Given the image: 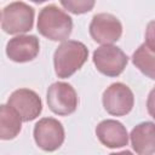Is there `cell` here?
<instances>
[{
    "mask_svg": "<svg viewBox=\"0 0 155 155\" xmlns=\"http://www.w3.org/2000/svg\"><path fill=\"white\" fill-rule=\"evenodd\" d=\"M87 47L76 40L63 41L54 51L53 65L56 75L61 79H68L76 73L87 61Z\"/></svg>",
    "mask_w": 155,
    "mask_h": 155,
    "instance_id": "6da1fadb",
    "label": "cell"
},
{
    "mask_svg": "<svg viewBox=\"0 0 155 155\" xmlns=\"http://www.w3.org/2000/svg\"><path fill=\"white\" fill-rule=\"evenodd\" d=\"M73 30V21L68 13L56 5L45 6L38 17V31L52 41H64Z\"/></svg>",
    "mask_w": 155,
    "mask_h": 155,
    "instance_id": "7a4b0ae2",
    "label": "cell"
},
{
    "mask_svg": "<svg viewBox=\"0 0 155 155\" xmlns=\"http://www.w3.org/2000/svg\"><path fill=\"white\" fill-rule=\"evenodd\" d=\"M34 15V8L28 4L23 1L11 2L1 12V28L11 35L27 33L33 29Z\"/></svg>",
    "mask_w": 155,
    "mask_h": 155,
    "instance_id": "3957f363",
    "label": "cell"
},
{
    "mask_svg": "<svg viewBox=\"0 0 155 155\" xmlns=\"http://www.w3.org/2000/svg\"><path fill=\"white\" fill-rule=\"evenodd\" d=\"M92 61L99 73L105 76H119L128 63V57L117 46L103 45L94 50Z\"/></svg>",
    "mask_w": 155,
    "mask_h": 155,
    "instance_id": "277c9868",
    "label": "cell"
},
{
    "mask_svg": "<svg viewBox=\"0 0 155 155\" xmlns=\"http://www.w3.org/2000/svg\"><path fill=\"white\" fill-rule=\"evenodd\" d=\"M46 99L50 110L61 116L73 114L76 110L79 103V98L74 87L70 84L63 81L54 82L48 87Z\"/></svg>",
    "mask_w": 155,
    "mask_h": 155,
    "instance_id": "5b68a950",
    "label": "cell"
},
{
    "mask_svg": "<svg viewBox=\"0 0 155 155\" xmlns=\"http://www.w3.org/2000/svg\"><path fill=\"white\" fill-rule=\"evenodd\" d=\"M102 102L107 113L114 116H124L132 110L134 96L127 85L114 82L103 92Z\"/></svg>",
    "mask_w": 155,
    "mask_h": 155,
    "instance_id": "8992f818",
    "label": "cell"
},
{
    "mask_svg": "<svg viewBox=\"0 0 155 155\" xmlns=\"http://www.w3.org/2000/svg\"><path fill=\"white\" fill-rule=\"evenodd\" d=\"M34 140L45 151L57 150L64 142V127L53 117H42L34 126Z\"/></svg>",
    "mask_w": 155,
    "mask_h": 155,
    "instance_id": "52a82bcc",
    "label": "cell"
},
{
    "mask_svg": "<svg viewBox=\"0 0 155 155\" xmlns=\"http://www.w3.org/2000/svg\"><path fill=\"white\" fill-rule=\"evenodd\" d=\"M91 38L101 45H113L122 34L121 22L111 13H97L90 23Z\"/></svg>",
    "mask_w": 155,
    "mask_h": 155,
    "instance_id": "ba28073f",
    "label": "cell"
},
{
    "mask_svg": "<svg viewBox=\"0 0 155 155\" xmlns=\"http://www.w3.org/2000/svg\"><path fill=\"white\" fill-rule=\"evenodd\" d=\"M7 104L13 107L22 120L28 122L36 119L42 111V102L39 94L29 88H18L11 93Z\"/></svg>",
    "mask_w": 155,
    "mask_h": 155,
    "instance_id": "9c48e42d",
    "label": "cell"
},
{
    "mask_svg": "<svg viewBox=\"0 0 155 155\" xmlns=\"http://www.w3.org/2000/svg\"><path fill=\"white\" fill-rule=\"evenodd\" d=\"M40 51L39 39L35 35H17L6 45L7 57L16 63H25L36 58Z\"/></svg>",
    "mask_w": 155,
    "mask_h": 155,
    "instance_id": "30bf717a",
    "label": "cell"
},
{
    "mask_svg": "<svg viewBox=\"0 0 155 155\" xmlns=\"http://www.w3.org/2000/svg\"><path fill=\"white\" fill-rule=\"evenodd\" d=\"M96 134L99 142L110 149L124 148L128 144V133L126 127L120 121L113 119L101 121L96 127Z\"/></svg>",
    "mask_w": 155,
    "mask_h": 155,
    "instance_id": "8fae6325",
    "label": "cell"
},
{
    "mask_svg": "<svg viewBox=\"0 0 155 155\" xmlns=\"http://www.w3.org/2000/svg\"><path fill=\"white\" fill-rule=\"evenodd\" d=\"M132 149L139 155L155 153V124L150 121L140 122L134 126L130 134Z\"/></svg>",
    "mask_w": 155,
    "mask_h": 155,
    "instance_id": "7c38bea8",
    "label": "cell"
},
{
    "mask_svg": "<svg viewBox=\"0 0 155 155\" xmlns=\"http://www.w3.org/2000/svg\"><path fill=\"white\" fill-rule=\"evenodd\" d=\"M22 121L21 115L13 107L2 104L0 107V138L2 140L16 138L21 132Z\"/></svg>",
    "mask_w": 155,
    "mask_h": 155,
    "instance_id": "4fadbf2b",
    "label": "cell"
},
{
    "mask_svg": "<svg viewBox=\"0 0 155 155\" xmlns=\"http://www.w3.org/2000/svg\"><path fill=\"white\" fill-rule=\"evenodd\" d=\"M132 62L145 76L155 80V53L142 44L132 54Z\"/></svg>",
    "mask_w": 155,
    "mask_h": 155,
    "instance_id": "5bb4252c",
    "label": "cell"
},
{
    "mask_svg": "<svg viewBox=\"0 0 155 155\" xmlns=\"http://www.w3.org/2000/svg\"><path fill=\"white\" fill-rule=\"evenodd\" d=\"M62 6L74 15L90 12L94 7L96 0H59Z\"/></svg>",
    "mask_w": 155,
    "mask_h": 155,
    "instance_id": "9a60e30c",
    "label": "cell"
},
{
    "mask_svg": "<svg viewBox=\"0 0 155 155\" xmlns=\"http://www.w3.org/2000/svg\"><path fill=\"white\" fill-rule=\"evenodd\" d=\"M147 47L155 53V21H151L147 25L145 30V42Z\"/></svg>",
    "mask_w": 155,
    "mask_h": 155,
    "instance_id": "2e32d148",
    "label": "cell"
},
{
    "mask_svg": "<svg viewBox=\"0 0 155 155\" xmlns=\"http://www.w3.org/2000/svg\"><path fill=\"white\" fill-rule=\"evenodd\" d=\"M147 109L149 115L155 120V87L149 92V96L147 99Z\"/></svg>",
    "mask_w": 155,
    "mask_h": 155,
    "instance_id": "e0dca14e",
    "label": "cell"
},
{
    "mask_svg": "<svg viewBox=\"0 0 155 155\" xmlns=\"http://www.w3.org/2000/svg\"><path fill=\"white\" fill-rule=\"evenodd\" d=\"M30 1H33V2H35V4H42V2H45V1H47V0H30Z\"/></svg>",
    "mask_w": 155,
    "mask_h": 155,
    "instance_id": "ac0fdd59",
    "label": "cell"
}]
</instances>
